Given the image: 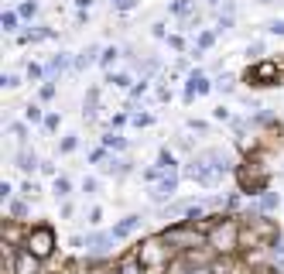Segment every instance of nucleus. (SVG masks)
<instances>
[{"mask_svg": "<svg viewBox=\"0 0 284 274\" xmlns=\"http://www.w3.org/2000/svg\"><path fill=\"white\" fill-rule=\"evenodd\" d=\"M21 192H24L28 199H35V196H38V185H35V182H24V185H21Z\"/></svg>", "mask_w": 284, "mask_h": 274, "instance_id": "7c9ffc66", "label": "nucleus"}, {"mask_svg": "<svg viewBox=\"0 0 284 274\" xmlns=\"http://www.w3.org/2000/svg\"><path fill=\"white\" fill-rule=\"evenodd\" d=\"M0 82H4V89H18V86H21V76H14V72H7V76L0 79Z\"/></svg>", "mask_w": 284, "mask_h": 274, "instance_id": "a878e982", "label": "nucleus"}, {"mask_svg": "<svg viewBox=\"0 0 284 274\" xmlns=\"http://www.w3.org/2000/svg\"><path fill=\"white\" fill-rule=\"evenodd\" d=\"M260 52H264V45H260V41H253V45L246 48V55H260Z\"/></svg>", "mask_w": 284, "mask_h": 274, "instance_id": "f704fd0d", "label": "nucleus"}, {"mask_svg": "<svg viewBox=\"0 0 284 274\" xmlns=\"http://www.w3.org/2000/svg\"><path fill=\"white\" fill-rule=\"evenodd\" d=\"M55 96V82H45V86H41V99H52Z\"/></svg>", "mask_w": 284, "mask_h": 274, "instance_id": "2f4dec72", "label": "nucleus"}, {"mask_svg": "<svg viewBox=\"0 0 284 274\" xmlns=\"http://www.w3.org/2000/svg\"><path fill=\"white\" fill-rule=\"evenodd\" d=\"M158 168H161V172H171V168H175V155H171L168 148L158 151Z\"/></svg>", "mask_w": 284, "mask_h": 274, "instance_id": "dca6fc26", "label": "nucleus"}, {"mask_svg": "<svg viewBox=\"0 0 284 274\" xmlns=\"http://www.w3.org/2000/svg\"><path fill=\"white\" fill-rule=\"evenodd\" d=\"M175 185H178V182H175V175H168V178H165V182H161V185L151 192V196L158 199V202H161V199H171V196H175Z\"/></svg>", "mask_w": 284, "mask_h": 274, "instance_id": "9b49d317", "label": "nucleus"}, {"mask_svg": "<svg viewBox=\"0 0 284 274\" xmlns=\"http://www.w3.org/2000/svg\"><path fill=\"white\" fill-rule=\"evenodd\" d=\"M11 134L18 137V141H21V148H24V141H28V127H24V123H11Z\"/></svg>", "mask_w": 284, "mask_h": 274, "instance_id": "393cba45", "label": "nucleus"}, {"mask_svg": "<svg viewBox=\"0 0 284 274\" xmlns=\"http://www.w3.org/2000/svg\"><path fill=\"white\" fill-rule=\"evenodd\" d=\"M260 4H270V0H260Z\"/></svg>", "mask_w": 284, "mask_h": 274, "instance_id": "79ce46f5", "label": "nucleus"}, {"mask_svg": "<svg viewBox=\"0 0 284 274\" xmlns=\"http://www.w3.org/2000/svg\"><path fill=\"white\" fill-rule=\"evenodd\" d=\"M69 192H72V185H69V178H55V196H58V199H65V196H69Z\"/></svg>", "mask_w": 284, "mask_h": 274, "instance_id": "5701e85b", "label": "nucleus"}, {"mask_svg": "<svg viewBox=\"0 0 284 274\" xmlns=\"http://www.w3.org/2000/svg\"><path fill=\"white\" fill-rule=\"evenodd\" d=\"M158 260H165V250H161V240H151L148 250L140 254V267H144V264H158Z\"/></svg>", "mask_w": 284, "mask_h": 274, "instance_id": "6e6552de", "label": "nucleus"}, {"mask_svg": "<svg viewBox=\"0 0 284 274\" xmlns=\"http://www.w3.org/2000/svg\"><path fill=\"white\" fill-rule=\"evenodd\" d=\"M209 89H212V82H209L206 76H202V72H192L189 76V93H185V96H202V93H209Z\"/></svg>", "mask_w": 284, "mask_h": 274, "instance_id": "423d86ee", "label": "nucleus"}, {"mask_svg": "<svg viewBox=\"0 0 284 274\" xmlns=\"http://www.w3.org/2000/svg\"><path fill=\"white\" fill-rule=\"evenodd\" d=\"M277 206V196H264V209H274Z\"/></svg>", "mask_w": 284, "mask_h": 274, "instance_id": "4c0bfd02", "label": "nucleus"}, {"mask_svg": "<svg viewBox=\"0 0 284 274\" xmlns=\"http://www.w3.org/2000/svg\"><path fill=\"white\" fill-rule=\"evenodd\" d=\"M212 41H216V35H212V31H202L199 41H195V48H199V52H206V48H212Z\"/></svg>", "mask_w": 284, "mask_h": 274, "instance_id": "4be33fe9", "label": "nucleus"}, {"mask_svg": "<svg viewBox=\"0 0 284 274\" xmlns=\"http://www.w3.org/2000/svg\"><path fill=\"white\" fill-rule=\"evenodd\" d=\"M103 144H106V148H113V151H120V148H127V141H123L120 134H106V137H103Z\"/></svg>", "mask_w": 284, "mask_h": 274, "instance_id": "412c9836", "label": "nucleus"}, {"mask_svg": "<svg viewBox=\"0 0 284 274\" xmlns=\"http://www.w3.org/2000/svg\"><path fill=\"white\" fill-rule=\"evenodd\" d=\"M24 120H28V123H41V120H45L38 103H28V106H24Z\"/></svg>", "mask_w": 284, "mask_h": 274, "instance_id": "2eb2a0df", "label": "nucleus"}, {"mask_svg": "<svg viewBox=\"0 0 284 274\" xmlns=\"http://www.w3.org/2000/svg\"><path fill=\"white\" fill-rule=\"evenodd\" d=\"M171 14H178V18L192 14V0H175V4H171ZM192 18H195V14H192Z\"/></svg>", "mask_w": 284, "mask_h": 274, "instance_id": "f3484780", "label": "nucleus"}, {"mask_svg": "<svg viewBox=\"0 0 284 274\" xmlns=\"http://www.w3.org/2000/svg\"><path fill=\"white\" fill-rule=\"evenodd\" d=\"M185 175H189L192 182H199V185H216V172L209 168V161H206V158H195V161H189Z\"/></svg>", "mask_w": 284, "mask_h": 274, "instance_id": "20e7f679", "label": "nucleus"}, {"mask_svg": "<svg viewBox=\"0 0 284 274\" xmlns=\"http://www.w3.org/2000/svg\"><path fill=\"white\" fill-rule=\"evenodd\" d=\"M18 168L21 172H35V168H38V155L28 151V148H21L18 151Z\"/></svg>", "mask_w": 284, "mask_h": 274, "instance_id": "9d476101", "label": "nucleus"}, {"mask_svg": "<svg viewBox=\"0 0 284 274\" xmlns=\"http://www.w3.org/2000/svg\"><path fill=\"white\" fill-rule=\"evenodd\" d=\"M113 4H116V7H123V4H127V0H113Z\"/></svg>", "mask_w": 284, "mask_h": 274, "instance_id": "ea45409f", "label": "nucleus"}, {"mask_svg": "<svg viewBox=\"0 0 284 274\" xmlns=\"http://www.w3.org/2000/svg\"><path fill=\"white\" fill-rule=\"evenodd\" d=\"M11 213H14V216H24V213H28V206H24V202H11Z\"/></svg>", "mask_w": 284, "mask_h": 274, "instance_id": "473e14b6", "label": "nucleus"}, {"mask_svg": "<svg viewBox=\"0 0 284 274\" xmlns=\"http://www.w3.org/2000/svg\"><path fill=\"white\" fill-rule=\"evenodd\" d=\"M137 226H140V216H123V219L113 226V236H130Z\"/></svg>", "mask_w": 284, "mask_h": 274, "instance_id": "1a4fd4ad", "label": "nucleus"}, {"mask_svg": "<svg viewBox=\"0 0 284 274\" xmlns=\"http://www.w3.org/2000/svg\"><path fill=\"white\" fill-rule=\"evenodd\" d=\"M28 79H41V65L31 62V65H28Z\"/></svg>", "mask_w": 284, "mask_h": 274, "instance_id": "72a5a7b5", "label": "nucleus"}, {"mask_svg": "<svg viewBox=\"0 0 284 274\" xmlns=\"http://www.w3.org/2000/svg\"><path fill=\"white\" fill-rule=\"evenodd\" d=\"M62 151H76V137H65L62 141Z\"/></svg>", "mask_w": 284, "mask_h": 274, "instance_id": "c9c22d12", "label": "nucleus"}, {"mask_svg": "<svg viewBox=\"0 0 284 274\" xmlns=\"http://www.w3.org/2000/svg\"><path fill=\"white\" fill-rule=\"evenodd\" d=\"M14 274H38V257L31 250H21L14 257Z\"/></svg>", "mask_w": 284, "mask_h": 274, "instance_id": "39448f33", "label": "nucleus"}, {"mask_svg": "<svg viewBox=\"0 0 284 274\" xmlns=\"http://www.w3.org/2000/svg\"><path fill=\"white\" fill-rule=\"evenodd\" d=\"M58 123H62V117L58 113H48L45 117V130H58Z\"/></svg>", "mask_w": 284, "mask_h": 274, "instance_id": "cd10ccee", "label": "nucleus"}, {"mask_svg": "<svg viewBox=\"0 0 284 274\" xmlns=\"http://www.w3.org/2000/svg\"><path fill=\"white\" fill-rule=\"evenodd\" d=\"M76 7H79V11H89V7H93V0H76Z\"/></svg>", "mask_w": 284, "mask_h": 274, "instance_id": "58836bf2", "label": "nucleus"}, {"mask_svg": "<svg viewBox=\"0 0 284 274\" xmlns=\"http://www.w3.org/2000/svg\"><path fill=\"white\" fill-rule=\"evenodd\" d=\"M18 14L21 18H35V14H38V0H24L18 7Z\"/></svg>", "mask_w": 284, "mask_h": 274, "instance_id": "a211bd4d", "label": "nucleus"}, {"mask_svg": "<svg viewBox=\"0 0 284 274\" xmlns=\"http://www.w3.org/2000/svg\"><path fill=\"white\" fill-rule=\"evenodd\" d=\"M216 89L219 93H233V76H219L216 79Z\"/></svg>", "mask_w": 284, "mask_h": 274, "instance_id": "b1692460", "label": "nucleus"}, {"mask_svg": "<svg viewBox=\"0 0 284 274\" xmlns=\"http://www.w3.org/2000/svg\"><path fill=\"white\" fill-rule=\"evenodd\" d=\"M192 274H212V271H192Z\"/></svg>", "mask_w": 284, "mask_h": 274, "instance_id": "a19ab883", "label": "nucleus"}, {"mask_svg": "<svg viewBox=\"0 0 284 274\" xmlns=\"http://www.w3.org/2000/svg\"><path fill=\"white\" fill-rule=\"evenodd\" d=\"M24 247L38 257V260H45V257L55 250V233H52V226H35V230L28 233V240H24Z\"/></svg>", "mask_w": 284, "mask_h": 274, "instance_id": "f257e3e1", "label": "nucleus"}, {"mask_svg": "<svg viewBox=\"0 0 284 274\" xmlns=\"http://www.w3.org/2000/svg\"><path fill=\"white\" fill-rule=\"evenodd\" d=\"M69 55H65V52H62V55H55V59L48 62V72H52V76H55V72H65V69H69Z\"/></svg>", "mask_w": 284, "mask_h": 274, "instance_id": "4468645a", "label": "nucleus"}, {"mask_svg": "<svg viewBox=\"0 0 284 274\" xmlns=\"http://www.w3.org/2000/svg\"><path fill=\"white\" fill-rule=\"evenodd\" d=\"M133 123H137V127H148V123H151V117H148V113H140V117H133Z\"/></svg>", "mask_w": 284, "mask_h": 274, "instance_id": "e433bc0d", "label": "nucleus"}, {"mask_svg": "<svg viewBox=\"0 0 284 274\" xmlns=\"http://www.w3.org/2000/svg\"><path fill=\"white\" fill-rule=\"evenodd\" d=\"M209 243L216 247V250H233V247H240V226L226 219V226H219V230H212L209 233Z\"/></svg>", "mask_w": 284, "mask_h": 274, "instance_id": "7ed1b4c3", "label": "nucleus"}, {"mask_svg": "<svg viewBox=\"0 0 284 274\" xmlns=\"http://www.w3.org/2000/svg\"><path fill=\"white\" fill-rule=\"evenodd\" d=\"M18 18H21V14H14V11H7V14H4L0 24H4V31H7V35H11V31H18Z\"/></svg>", "mask_w": 284, "mask_h": 274, "instance_id": "6ab92c4d", "label": "nucleus"}, {"mask_svg": "<svg viewBox=\"0 0 284 274\" xmlns=\"http://www.w3.org/2000/svg\"><path fill=\"white\" fill-rule=\"evenodd\" d=\"M96 99H99V89H89L86 93V103H82V117L89 120V123L96 120Z\"/></svg>", "mask_w": 284, "mask_h": 274, "instance_id": "f8f14e48", "label": "nucleus"}, {"mask_svg": "<svg viewBox=\"0 0 284 274\" xmlns=\"http://www.w3.org/2000/svg\"><path fill=\"white\" fill-rule=\"evenodd\" d=\"M212 4H216V0H212Z\"/></svg>", "mask_w": 284, "mask_h": 274, "instance_id": "37998d69", "label": "nucleus"}, {"mask_svg": "<svg viewBox=\"0 0 284 274\" xmlns=\"http://www.w3.org/2000/svg\"><path fill=\"white\" fill-rule=\"evenodd\" d=\"M267 31H270V35H281V38H284V21H267Z\"/></svg>", "mask_w": 284, "mask_h": 274, "instance_id": "c756f323", "label": "nucleus"}, {"mask_svg": "<svg viewBox=\"0 0 284 274\" xmlns=\"http://www.w3.org/2000/svg\"><path fill=\"white\" fill-rule=\"evenodd\" d=\"M120 274H140V260H127V264L120 267Z\"/></svg>", "mask_w": 284, "mask_h": 274, "instance_id": "c85d7f7f", "label": "nucleus"}, {"mask_svg": "<svg viewBox=\"0 0 284 274\" xmlns=\"http://www.w3.org/2000/svg\"><path fill=\"white\" fill-rule=\"evenodd\" d=\"M96 52H99V45H89V48H86V52H82V55L76 59V69H86V65L99 62V59H96Z\"/></svg>", "mask_w": 284, "mask_h": 274, "instance_id": "ddd939ff", "label": "nucleus"}, {"mask_svg": "<svg viewBox=\"0 0 284 274\" xmlns=\"http://www.w3.org/2000/svg\"><path fill=\"white\" fill-rule=\"evenodd\" d=\"M106 82H110V86H116V89H127V86H130V79L123 76V72H110V79H106Z\"/></svg>", "mask_w": 284, "mask_h": 274, "instance_id": "aec40b11", "label": "nucleus"}, {"mask_svg": "<svg viewBox=\"0 0 284 274\" xmlns=\"http://www.w3.org/2000/svg\"><path fill=\"white\" fill-rule=\"evenodd\" d=\"M116 55H120L116 48H106V52L99 55V65H113V62H116Z\"/></svg>", "mask_w": 284, "mask_h": 274, "instance_id": "bb28decb", "label": "nucleus"}, {"mask_svg": "<svg viewBox=\"0 0 284 274\" xmlns=\"http://www.w3.org/2000/svg\"><path fill=\"white\" fill-rule=\"evenodd\" d=\"M202 158L209 161V168H212L216 175H219V172H229V168H233V165H229V155H223V151H206Z\"/></svg>", "mask_w": 284, "mask_h": 274, "instance_id": "0eeeda50", "label": "nucleus"}, {"mask_svg": "<svg viewBox=\"0 0 284 274\" xmlns=\"http://www.w3.org/2000/svg\"><path fill=\"white\" fill-rule=\"evenodd\" d=\"M243 79L250 86H274V82L281 79V69H277V62H257V65L246 69ZM277 86H281V82H277Z\"/></svg>", "mask_w": 284, "mask_h": 274, "instance_id": "f03ea898", "label": "nucleus"}]
</instances>
